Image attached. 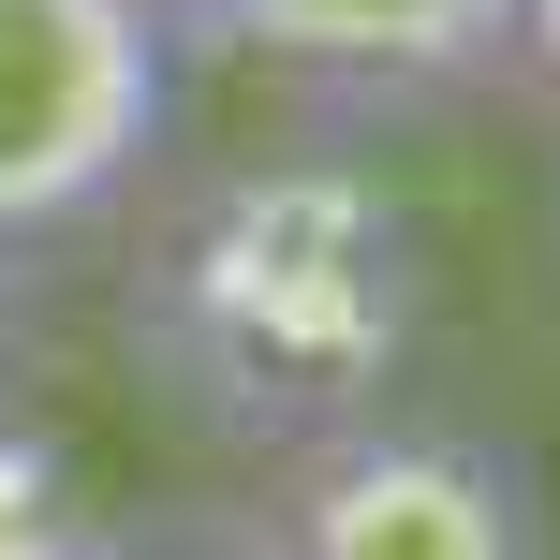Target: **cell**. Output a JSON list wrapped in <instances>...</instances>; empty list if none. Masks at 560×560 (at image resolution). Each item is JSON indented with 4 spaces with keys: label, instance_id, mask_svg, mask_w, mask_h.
<instances>
[{
    "label": "cell",
    "instance_id": "1",
    "mask_svg": "<svg viewBox=\"0 0 560 560\" xmlns=\"http://www.w3.org/2000/svg\"><path fill=\"white\" fill-rule=\"evenodd\" d=\"M133 339L222 443H339L398 398L428 339V236L339 148H280V163L207 177L163 222L133 280Z\"/></svg>",
    "mask_w": 560,
    "mask_h": 560
},
{
    "label": "cell",
    "instance_id": "2",
    "mask_svg": "<svg viewBox=\"0 0 560 560\" xmlns=\"http://www.w3.org/2000/svg\"><path fill=\"white\" fill-rule=\"evenodd\" d=\"M177 118L163 0H0V252L104 222Z\"/></svg>",
    "mask_w": 560,
    "mask_h": 560
},
{
    "label": "cell",
    "instance_id": "3",
    "mask_svg": "<svg viewBox=\"0 0 560 560\" xmlns=\"http://www.w3.org/2000/svg\"><path fill=\"white\" fill-rule=\"evenodd\" d=\"M266 560H546V502L472 428H339L295 457Z\"/></svg>",
    "mask_w": 560,
    "mask_h": 560
},
{
    "label": "cell",
    "instance_id": "4",
    "mask_svg": "<svg viewBox=\"0 0 560 560\" xmlns=\"http://www.w3.org/2000/svg\"><path fill=\"white\" fill-rule=\"evenodd\" d=\"M177 45L280 59L325 89H457L487 59H516V0H163Z\"/></svg>",
    "mask_w": 560,
    "mask_h": 560
},
{
    "label": "cell",
    "instance_id": "5",
    "mask_svg": "<svg viewBox=\"0 0 560 560\" xmlns=\"http://www.w3.org/2000/svg\"><path fill=\"white\" fill-rule=\"evenodd\" d=\"M0 560H104V516H89L59 428L0 413Z\"/></svg>",
    "mask_w": 560,
    "mask_h": 560
},
{
    "label": "cell",
    "instance_id": "6",
    "mask_svg": "<svg viewBox=\"0 0 560 560\" xmlns=\"http://www.w3.org/2000/svg\"><path fill=\"white\" fill-rule=\"evenodd\" d=\"M516 59H532V74L560 89V0H516Z\"/></svg>",
    "mask_w": 560,
    "mask_h": 560
},
{
    "label": "cell",
    "instance_id": "7",
    "mask_svg": "<svg viewBox=\"0 0 560 560\" xmlns=\"http://www.w3.org/2000/svg\"><path fill=\"white\" fill-rule=\"evenodd\" d=\"M104 560H266V546H104Z\"/></svg>",
    "mask_w": 560,
    "mask_h": 560
}]
</instances>
